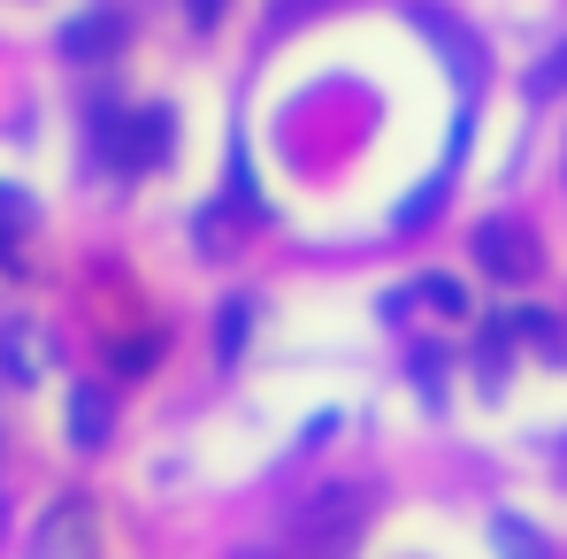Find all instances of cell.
<instances>
[{"label":"cell","mask_w":567,"mask_h":559,"mask_svg":"<svg viewBox=\"0 0 567 559\" xmlns=\"http://www.w3.org/2000/svg\"><path fill=\"white\" fill-rule=\"evenodd\" d=\"M361 521H369V498H361L353 483H338V490H322V498L299 514V537H307L322 559H338L346 545H353V529H361Z\"/></svg>","instance_id":"6da1fadb"},{"label":"cell","mask_w":567,"mask_h":559,"mask_svg":"<svg viewBox=\"0 0 567 559\" xmlns=\"http://www.w3.org/2000/svg\"><path fill=\"white\" fill-rule=\"evenodd\" d=\"M93 552H100V521L85 498L47 506V521L31 529V559H93Z\"/></svg>","instance_id":"7a4b0ae2"},{"label":"cell","mask_w":567,"mask_h":559,"mask_svg":"<svg viewBox=\"0 0 567 559\" xmlns=\"http://www.w3.org/2000/svg\"><path fill=\"white\" fill-rule=\"evenodd\" d=\"M115 46H123V23H115V15H78V23L62 31V54H70V62H107Z\"/></svg>","instance_id":"3957f363"},{"label":"cell","mask_w":567,"mask_h":559,"mask_svg":"<svg viewBox=\"0 0 567 559\" xmlns=\"http://www.w3.org/2000/svg\"><path fill=\"white\" fill-rule=\"evenodd\" d=\"M0 361H8V375H16V383H31V375L47 369V338H39L31 322H16V330H0Z\"/></svg>","instance_id":"277c9868"},{"label":"cell","mask_w":567,"mask_h":559,"mask_svg":"<svg viewBox=\"0 0 567 559\" xmlns=\"http://www.w3.org/2000/svg\"><path fill=\"white\" fill-rule=\"evenodd\" d=\"M70 437H78L85 453L107 445V398H100L93 383H78V391H70Z\"/></svg>","instance_id":"5b68a950"},{"label":"cell","mask_w":567,"mask_h":559,"mask_svg":"<svg viewBox=\"0 0 567 559\" xmlns=\"http://www.w3.org/2000/svg\"><path fill=\"white\" fill-rule=\"evenodd\" d=\"M475 253H483V269H498V277H514V283L537 269V261L522 253V230H498V222L483 230V246H475Z\"/></svg>","instance_id":"8992f818"},{"label":"cell","mask_w":567,"mask_h":559,"mask_svg":"<svg viewBox=\"0 0 567 559\" xmlns=\"http://www.w3.org/2000/svg\"><path fill=\"white\" fill-rule=\"evenodd\" d=\"M246 322H254V299H230V307H223V361H238V345H246Z\"/></svg>","instance_id":"52a82bcc"},{"label":"cell","mask_w":567,"mask_h":559,"mask_svg":"<svg viewBox=\"0 0 567 559\" xmlns=\"http://www.w3.org/2000/svg\"><path fill=\"white\" fill-rule=\"evenodd\" d=\"M498 545H506V559H537V537L522 521H498Z\"/></svg>","instance_id":"ba28073f"},{"label":"cell","mask_w":567,"mask_h":559,"mask_svg":"<svg viewBox=\"0 0 567 559\" xmlns=\"http://www.w3.org/2000/svg\"><path fill=\"white\" fill-rule=\"evenodd\" d=\"M154 353H162V338H138V345H123L115 361H123V375H146V361H154Z\"/></svg>","instance_id":"9c48e42d"},{"label":"cell","mask_w":567,"mask_h":559,"mask_svg":"<svg viewBox=\"0 0 567 559\" xmlns=\"http://www.w3.org/2000/svg\"><path fill=\"white\" fill-rule=\"evenodd\" d=\"M223 8H230V0H185L192 31H215V23H223Z\"/></svg>","instance_id":"30bf717a"},{"label":"cell","mask_w":567,"mask_h":559,"mask_svg":"<svg viewBox=\"0 0 567 559\" xmlns=\"http://www.w3.org/2000/svg\"><path fill=\"white\" fill-rule=\"evenodd\" d=\"M422 291L437 299V314H461V283H453V277H430V283H422Z\"/></svg>","instance_id":"8fae6325"},{"label":"cell","mask_w":567,"mask_h":559,"mask_svg":"<svg viewBox=\"0 0 567 559\" xmlns=\"http://www.w3.org/2000/svg\"><path fill=\"white\" fill-rule=\"evenodd\" d=\"M23 215H31V207H23L16 191H0V222H23Z\"/></svg>","instance_id":"7c38bea8"}]
</instances>
